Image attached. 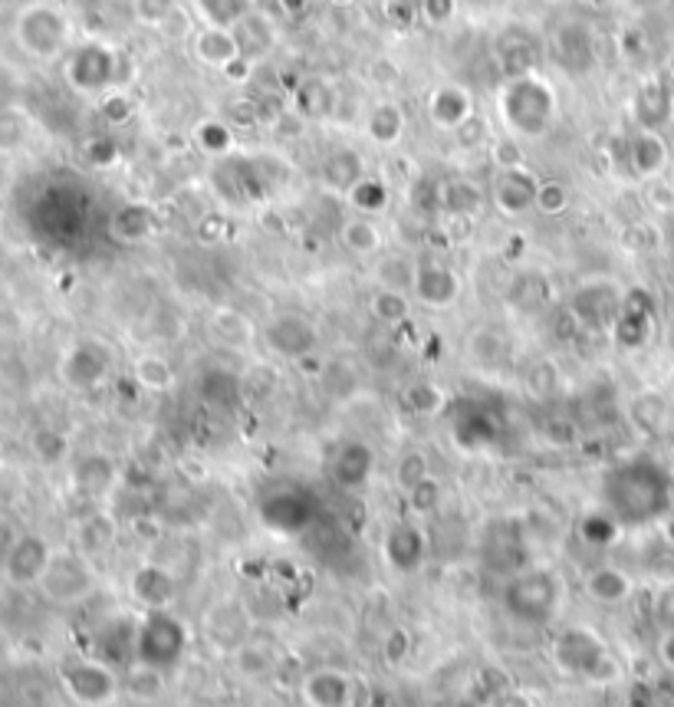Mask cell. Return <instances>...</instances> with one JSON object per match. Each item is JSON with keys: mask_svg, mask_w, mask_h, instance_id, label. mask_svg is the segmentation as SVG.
<instances>
[{"mask_svg": "<svg viewBox=\"0 0 674 707\" xmlns=\"http://www.w3.org/2000/svg\"><path fill=\"white\" fill-rule=\"evenodd\" d=\"M408 133V113L396 99H379L362 113V136L376 148H396Z\"/></svg>", "mask_w": 674, "mask_h": 707, "instance_id": "cell-25", "label": "cell"}, {"mask_svg": "<svg viewBox=\"0 0 674 707\" xmlns=\"http://www.w3.org/2000/svg\"><path fill=\"white\" fill-rule=\"evenodd\" d=\"M63 76L80 96H103L123 83V56L109 43H80L63 60Z\"/></svg>", "mask_w": 674, "mask_h": 707, "instance_id": "cell-4", "label": "cell"}, {"mask_svg": "<svg viewBox=\"0 0 674 707\" xmlns=\"http://www.w3.org/2000/svg\"><path fill=\"white\" fill-rule=\"evenodd\" d=\"M404 652H408V632H404V629H392L389 639H386V658H389V662H399Z\"/></svg>", "mask_w": 674, "mask_h": 707, "instance_id": "cell-51", "label": "cell"}, {"mask_svg": "<svg viewBox=\"0 0 674 707\" xmlns=\"http://www.w3.org/2000/svg\"><path fill=\"white\" fill-rule=\"evenodd\" d=\"M622 306H625V289L612 277L582 281L569 296V313H572L576 326H582L586 333L612 336V329L622 316Z\"/></svg>", "mask_w": 674, "mask_h": 707, "instance_id": "cell-6", "label": "cell"}, {"mask_svg": "<svg viewBox=\"0 0 674 707\" xmlns=\"http://www.w3.org/2000/svg\"><path fill=\"white\" fill-rule=\"evenodd\" d=\"M382 557H386V566L399 576L418 572L428 560V534L414 520H402V524L389 527V534L382 540Z\"/></svg>", "mask_w": 674, "mask_h": 707, "instance_id": "cell-19", "label": "cell"}, {"mask_svg": "<svg viewBox=\"0 0 674 707\" xmlns=\"http://www.w3.org/2000/svg\"><path fill=\"white\" fill-rule=\"evenodd\" d=\"M181 13V0H133V20L145 30H165Z\"/></svg>", "mask_w": 674, "mask_h": 707, "instance_id": "cell-41", "label": "cell"}, {"mask_svg": "<svg viewBox=\"0 0 674 707\" xmlns=\"http://www.w3.org/2000/svg\"><path fill=\"white\" fill-rule=\"evenodd\" d=\"M133 376L145 392H168V389H175V379H178L175 366L158 352L138 356L133 366Z\"/></svg>", "mask_w": 674, "mask_h": 707, "instance_id": "cell-36", "label": "cell"}, {"mask_svg": "<svg viewBox=\"0 0 674 707\" xmlns=\"http://www.w3.org/2000/svg\"><path fill=\"white\" fill-rule=\"evenodd\" d=\"M625 165L645 184L655 178H665V171L672 165V148H668V139L662 136V129L639 126L625 141Z\"/></svg>", "mask_w": 674, "mask_h": 707, "instance_id": "cell-17", "label": "cell"}, {"mask_svg": "<svg viewBox=\"0 0 674 707\" xmlns=\"http://www.w3.org/2000/svg\"><path fill=\"white\" fill-rule=\"evenodd\" d=\"M261 517L280 534H296L309 524V507L293 487H276L261 500Z\"/></svg>", "mask_w": 674, "mask_h": 707, "instance_id": "cell-27", "label": "cell"}, {"mask_svg": "<svg viewBox=\"0 0 674 707\" xmlns=\"http://www.w3.org/2000/svg\"><path fill=\"white\" fill-rule=\"evenodd\" d=\"M424 116L438 133H461L471 119H477V96L467 83L444 80L424 99Z\"/></svg>", "mask_w": 674, "mask_h": 707, "instance_id": "cell-12", "label": "cell"}, {"mask_svg": "<svg viewBox=\"0 0 674 707\" xmlns=\"http://www.w3.org/2000/svg\"><path fill=\"white\" fill-rule=\"evenodd\" d=\"M539 178L524 165V168H507V171H494L487 201L497 208L501 218H524L527 211H534L537 201Z\"/></svg>", "mask_w": 674, "mask_h": 707, "instance_id": "cell-14", "label": "cell"}, {"mask_svg": "<svg viewBox=\"0 0 674 707\" xmlns=\"http://www.w3.org/2000/svg\"><path fill=\"white\" fill-rule=\"evenodd\" d=\"M80 540L86 553H99V550L106 553L116 544V524L109 517H89L80 530Z\"/></svg>", "mask_w": 674, "mask_h": 707, "instance_id": "cell-45", "label": "cell"}, {"mask_svg": "<svg viewBox=\"0 0 674 707\" xmlns=\"http://www.w3.org/2000/svg\"><path fill=\"white\" fill-rule=\"evenodd\" d=\"M372 464H376V457H372V447H369V444H362V441H346V444L336 447V457H333L329 471H333V481H336L339 487L359 490V487L369 481Z\"/></svg>", "mask_w": 674, "mask_h": 707, "instance_id": "cell-31", "label": "cell"}, {"mask_svg": "<svg viewBox=\"0 0 674 707\" xmlns=\"http://www.w3.org/2000/svg\"><path fill=\"white\" fill-rule=\"evenodd\" d=\"M619 530H622V524H619L612 514H589V517H582V524H579V537H582L586 544H592V547L609 544Z\"/></svg>", "mask_w": 674, "mask_h": 707, "instance_id": "cell-48", "label": "cell"}, {"mask_svg": "<svg viewBox=\"0 0 674 707\" xmlns=\"http://www.w3.org/2000/svg\"><path fill=\"white\" fill-rule=\"evenodd\" d=\"M569 208H572V188L559 178H539L534 211H539L543 218H559Z\"/></svg>", "mask_w": 674, "mask_h": 707, "instance_id": "cell-39", "label": "cell"}, {"mask_svg": "<svg viewBox=\"0 0 674 707\" xmlns=\"http://www.w3.org/2000/svg\"><path fill=\"white\" fill-rule=\"evenodd\" d=\"M389 184L386 181H379V178H372V175H366L349 194H346V204L352 208V214H369V218H376V214H382L386 208H389Z\"/></svg>", "mask_w": 674, "mask_h": 707, "instance_id": "cell-38", "label": "cell"}, {"mask_svg": "<svg viewBox=\"0 0 674 707\" xmlns=\"http://www.w3.org/2000/svg\"><path fill=\"white\" fill-rule=\"evenodd\" d=\"M231 30H234L238 43H241V53L248 60H254V63L267 60L270 53L280 46V40H283V30H280L276 17L264 7H254V3L231 23Z\"/></svg>", "mask_w": 674, "mask_h": 707, "instance_id": "cell-18", "label": "cell"}, {"mask_svg": "<svg viewBox=\"0 0 674 707\" xmlns=\"http://www.w3.org/2000/svg\"><path fill=\"white\" fill-rule=\"evenodd\" d=\"M659 658H662L665 668H672L674 672V629L662 635V642H659Z\"/></svg>", "mask_w": 674, "mask_h": 707, "instance_id": "cell-53", "label": "cell"}, {"mask_svg": "<svg viewBox=\"0 0 674 707\" xmlns=\"http://www.w3.org/2000/svg\"><path fill=\"white\" fill-rule=\"evenodd\" d=\"M224 119L238 129V136H241V133H251V129H257V126H264V123H267L261 99H251V96H238V99H231V106H228V116H224Z\"/></svg>", "mask_w": 674, "mask_h": 707, "instance_id": "cell-42", "label": "cell"}, {"mask_svg": "<svg viewBox=\"0 0 674 707\" xmlns=\"http://www.w3.org/2000/svg\"><path fill=\"white\" fill-rule=\"evenodd\" d=\"M434 201L444 214L451 218H471L484 208L487 194L481 184H474L471 178H444L434 188Z\"/></svg>", "mask_w": 674, "mask_h": 707, "instance_id": "cell-32", "label": "cell"}, {"mask_svg": "<svg viewBox=\"0 0 674 707\" xmlns=\"http://www.w3.org/2000/svg\"><path fill=\"white\" fill-rule=\"evenodd\" d=\"M109 234L119 244H145L158 234V211L148 201H126L123 208H116L113 221H109Z\"/></svg>", "mask_w": 674, "mask_h": 707, "instance_id": "cell-29", "label": "cell"}, {"mask_svg": "<svg viewBox=\"0 0 674 707\" xmlns=\"http://www.w3.org/2000/svg\"><path fill=\"white\" fill-rule=\"evenodd\" d=\"M491 161H494V171H507V168H524L527 165V151H524V141L514 139V136H494L491 139Z\"/></svg>", "mask_w": 674, "mask_h": 707, "instance_id": "cell-46", "label": "cell"}, {"mask_svg": "<svg viewBox=\"0 0 674 707\" xmlns=\"http://www.w3.org/2000/svg\"><path fill=\"white\" fill-rule=\"evenodd\" d=\"M191 141L194 148L211 158V161H224L238 151V129L224 119V116H208V119H198L194 129H191Z\"/></svg>", "mask_w": 674, "mask_h": 707, "instance_id": "cell-33", "label": "cell"}, {"mask_svg": "<svg viewBox=\"0 0 674 707\" xmlns=\"http://www.w3.org/2000/svg\"><path fill=\"white\" fill-rule=\"evenodd\" d=\"M543 434H546V441L549 444H556V447H566V444H572L576 441V428L569 422H549V424H543Z\"/></svg>", "mask_w": 674, "mask_h": 707, "instance_id": "cell-50", "label": "cell"}, {"mask_svg": "<svg viewBox=\"0 0 674 707\" xmlns=\"http://www.w3.org/2000/svg\"><path fill=\"white\" fill-rule=\"evenodd\" d=\"M191 56H194L201 66L224 73V70L234 66L244 53H241V43H238V36H234L231 27H224V23H201V27L191 33Z\"/></svg>", "mask_w": 674, "mask_h": 707, "instance_id": "cell-20", "label": "cell"}, {"mask_svg": "<svg viewBox=\"0 0 674 707\" xmlns=\"http://www.w3.org/2000/svg\"><path fill=\"white\" fill-rule=\"evenodd\" d=\"M497 119L507 136L520 141H539L559 119V89L543 73H524L504 80L494 93Z\"/></svg>", "mask_w": 674, "mask_h": 707, "instance_id": "cell-2", "label": "cell"}, {"mask_svg": "<svg viewBox=\"0 0 674 707\" xmlns=\"http://www.w3.org/2000/svg\"><path fill=\"white\" fill-rule=\"evenodd\" d=\"M672 507V474L652 461H625L605 477V514H612L622 527L662 520Z\"/></svg>", "mask_w": 674, "mask_h": 707, "instance_id": "cell-1", "label": "cell"}, {"mask_svg": "<svg viewBox=\"0 0 674 707\" xmlns=\"http://www.w3.org/2000/svg\"><path fill=\"white\" fill-rule=\"evenodd\" d=\"M418 20L428 27H444L457 13V0H418Z\"/></svg>", "mask_w": 674, "mask_h": 707, "instance_id": "cell-49", "label": "cell"}, {"mask_svg": "<svg viewBox=\"0 0 674 707\" xmlns=\"http://www.w3.org/2000/svg\"><path fill=\"white\" fill-rule=\"evenodd\" d=\"M339 244L346 254L359 257V261H376L386 251V234L379 228L376 218L369 214H349L339 224Z\"/></svg>", "mask_w": 674, "mask_h": 707, "instance_id": "cell-30", "label": "cell"}, {"mask_svg": "<svg viewBox=\"0 0 674 707\" xmlns=\"http://www.w3.org/2000/svg\"><path fill=\"white\" fill-rule=\"evenodd\" d=\"M329 3H336V7H352V3H359V0H329Z\"/></svg>", "mask_w": 674, "mask_h": 707, "instance_id": "cell-55", "label": "cell"}, {"mask_svg": "<svg viewBox=\"0 0 674 707\" xmlns=\"http://www.w3.org/2000/svg\"><path fill=\"white\" fill-rule=\"evenodd\" d=\"M552 662L556 668H562L566 675H579V678H599L602 665L609 662V648L605 642L586 629V625H572L562 629L552 639Z\"/></svg>", "mask_w": 674, "mask_h": 707, "instance_id": "cell-10", "label": "cell"}, {"mask_svg": "<svg viewBox=\"0 0 674 707\" xmlns=\"http://www.w3.org/2000/svg\"><path fill=\"white\" fill-rule=\"evenodd\" d=\"M96 582H99V576H96V569H93L86 553L63 550V553H53V560H50L43 579L36 585L43 589V595L50 602L73 605V602H83L86 595H93Z\"/></svg>", "mask_w": 674, "mask_h": 707, "instance_id": "cell-8", "label": "cell"}, {"mask_svg": "<svg viewBox=\"0 0 674 707\" xmlns=\"http://www.w3.org/2000/svg\"><path fill=\"white\" fill-rule=\"evenodd\" d=\"M10 40L30 63H63L76 46V23L60 0H27L10 20Z\"/></svg>", "mask_w": 674, "mask_h": 707, "instance_id": "cell-3", "label": "cell"}, {"mask_svg": "<svg viewBox=\"0 0 674 707\" xmlns=\"http://www.w3.org/2000/svg\"><path fill=\"white\" fill-rule=\"evenodd\" d=\"M582 592L589 595V602L602 605V609H615V605H625L635 592V582L632 576L622 569V566H596L586 572L582 579Z\"/></svg>", "mask_w": 674, "mask_h": 707, "instance_id": "cell-26", "label": "cell"}, {"mask_svg": "<svg viewBox=\"0 0 674 707\" xmlns=\"http://www.w3.org/2000/svg\"><path fill=\"white\" fill-rule=\"evenodd\" d=\"M280 3V10L286 13V20H303V17H309V10H313V0H276Z\"/></svg>", "mask_w": 674, "mask_h": 707, "instance_id": "cell-52", "label": "cell"}, {"mask_svg": "<svg viewBox=\"0 0 674 707\" xmlns=\"http://www.w3.org/2000/svg\"><path fill=\"white\" fill-rule=\"evenodd\" d=\"M135 648H138V662L145 668H158L161 672V668L175 665L185 655V648H188V629L168 609H151V612H145V619L138 625Z\"/></svg>", "mask_w": 674, "mask_h": 707, "instance_id": "cell-7", "label": "cell"}, {"mask_svg": "<svg viewBox=\"0 0 674 707\" xmlns=\"http://www.w3.org/2000/svg\"><path fill=\"white\" fill-rule=\"evenodd\" d=\"M261 342L267 346L270 356L286 362H303L319 346V329L303 313H276L261 326Z\"/></svg>", "mask_w": 674, "mask_h": 707, "instance_id": "cell-9", "label": "cell"}, {"mask_svg": "<svg viewBox=\"0 0 674 707\" xmlns=\"http://www.w3.org/2000/svg\"><path fill=\"white\" fill-rule=\"evenodd\" d=\"M63 685L80 705L86 707L109 705L119 695V678L113 675V668L103 665V662H93V658H83V662L70 665L66 675H63Z\"/></svg>", "mask_w": 674, "mask_h": 707, "instance_id": "cell-16", "label": "cell"}, {"mask_svg": "<svg viewBox=\"0 0 674 707\" xmlns=\"http://www.w3.org/2000/svg\"><path fill=\"white\" fill-rule=\"evenodd\" d=\"M414 274H418V261L404 251H382L372 261V281L382 289H402L411 293L414 286Z\"/></svg>", "mask_w": 674, "mask_h": 707, "instance_id": "cell-34", "label": "cell"}, {"mask_svg": "<svg viewBox=\"0 0 674 707\" xmlns=\"http://www.w3.org/2000/svg\"><path fill=\"white\" fill-rule=\"evenodd\" d=\"M424 477H431L428 454L424 451H404L402 457H399V464H396V484H399V490L402 494L414 490Z\"/></svg>", "mask_w": 674, "mask_h": 707, "instance_id": "cell-44", "label": "cell"}, {"mask_svg": "<svg viewBox=\"0 0 674 707\" xmlns=\"http://www.w3.org/2000/svg\"><path fill=\"white\" fill-rule=\"evenodd\" d=\"M552 60L569 73H586L596 63V33L582 20H562L549 33Z\"/></svg>", "mask_w": 674, "mask_h": 707, "instance_id": "cell-15", "label": "cell"}, {"mask_svg": "<svg viewBox=\"0 0 674 707\" xmlns=\"http://www.w3.org/2000/svg\"><path fill=\"white\" fill-rule=\"evenodd\" d=\"M113 369V352L106 342L99 339H83V342H73L66 352H63V362H60V376L70 389H96L99 382H106Z\"/></svg>", "mask_w": 674, "mask_h": 707, "instance_id": "cell-13", "label": "cell"}, {"mask_svg": "<svg viewBox=\"0 0 674 707\" xmlns=\"http://www.w3.org/2000/svg\"><path fill=\"white\" fill-rule=\"evenodd\" d=\"M369 313L376 323L382 326H404L414 313V296L411 293H402V289H382L376 286L372 296H369Z\"/></svg>", "mask_w": 674, "mask_h": 707, "instance_id": "cell-35", "label": "cell"}, {"mask_svg": "<svg viewBox=\"0 0 674 707\" xmlns=\"http://www.w3.org/2000/svg\"><path fill=\"white\" fill-rule=\"evenodd\" d=\"M562 602V582L549 569H527L504 589V609L524 625H546Z\"/></svg>", "mask_w": 674, "mask_h": 707, "instance_id": "cell-5", "label": "cell"}, {"mask_svg": "<svg viewBox=\"0 0 674 707\" xmlns=\"http://www.w3.org/2000/svg\"><path fill=\"white\" fill-rule=\"evenodd\" d=\"M662 534H665V540L674 547V507L662 517Z\"/></svg>", "mask_w": 674, "mask_h": 707, "instance_id": "cell-54", "label": "cell"}, {"mask_svg": "<svg viewBox=\"0 0 674 707\" xmlns=\"http://www.w3.org/2000/svg\"><path fill=\"white\" fill-rule=\"evenodd\" d=\"M404 500H408V510H411L414 517H428V514H438V510H441L444 490H441L438 477L431 474V477H424L414 490H408Z\"/></svg>", "mask_w": 674, "mask_h": 707, "instance_id": "cell-43", "label": "cell"}, {"mask_svg": "<svg viewBox=\"0 0 674 707\" xmlns=\"http://www.w3.org/2000/svg\"><path fill=\"white\" fill-rule=\"evenodd\" d=\"M178 589H181V579L168 566L141 563L129 576V592H133V599L145 612L171 609V602L178 599Z\"/></svg>", "mask_w": 674, "mask_h": 707, "instance_id": "cell-21", "label": "cell"}, {"mask_svg": "<svg viewBox=\"0 0 674 707\" xmlns=\"http://www.w3.org/2000/svg\"><path fill=\"white\" fill-rule=\"evenodd\" d=\"M402 405L418 419H434L447 409V392L438 382H414L402 392Z\"/></svg>", "mask_w": 674, "mask_h": 707, "instance_id": "cell-37", "label": "cell"}, {"mask_svg": "<svg viewBox=\"0 0 674 707\" xmlns=\"http://www.w3.org/2000/svg\"><path fill=\"white\" fill-rule=\"evenodd\" d=\"M208 336L224 349H251L261 339V326L238 306H214L208 313Z\"/></svg>", "mask_w": 674, "mask_h": 707, "instance_id": "cell-24", "label": "cell"}, {"mask_svg": "<svg viewBox=\"0 0 674 707\" xmlns=\"http://www.w3.org/2000/svg\"><path fill=\"white\" fill-rule=\"evenodd\" d=\"M99 119L113 129H123L135 119V99L126 86H113L99 96Z\"/></svg>", "mask_w": 674, "mask_h": 707, "instance_id": "cell-40", "label": "cell"}, {"mask_svg": "<svg viewBox=\"0 0 674 707\" xmlns=\"http://www.w3.org/2000/svg\"><path fill=\"white\" fill-rule=\"evenodd\" d=\"M53 560V550L43 537H20L10 544L7 560H3V572L13 585H36L46 572V566Z\"/></svg>", "mask_w": 674, "mask_h": 707, "instance_id": "cell-22", "label": "cell"}, {"mask_svg": "<svg viewBox=\"0 0 674 707\" xmlns=\"http://www.w3.org/2000/svg\"><path fill=\"white\" fill-rule=\"evenodd\" d=\"M369 175V168H366V158H362V151L359 148H352V145H339V148H333L329 155H326V161H323V171H319V178H323V184L329 188V191H336V194H349L362 178Z\"/></svg>", "mask_w": 674, "mask_h": 707, "instance_id": "cell-28", "label": "cell"}, {"mask_svg": "<svg viewBox=\"0 0 674 707\" xmlns=\"http://www.w3.org/2000/svg\"><path fill=\"white\" fill-rule=\"evenodd\" d=\"M556 389H559V366L552 359H537L527 369V392L534 399H549L556 395Z\"/></svg>", "mask_w": 674, "mask_h": 707, "instance_id": "cell-47", "label": "cell"}, {"mask_svg": "<svg viewBox=\"0 0 674 707\" xmlns=\"http://www.w3.org/2000/svg\"><path fill=\"white\" fill-rule=\"evenodd\" d=\"M352 678L339 668H316L299 682L303 707H352Z\"/></svg>", "mask_w": 674, "mask_h": 707, "instance_id": "cell-23", "label": "cell"}, {"mask_svg": "<svg viewBox=\"0 0 674 707\" xmlns=\"http://www.w3.org/2000/svg\"><path fill=\"white\" fill-rule=\"evenodd\" d=\"M414 306L431 309V313H447L461 303L464 296V281L461 274L438 261V257H421L418 261V274H414V286H411Z\"/></svg>", "mask_w": 674, "mask_h": 707, "instance_id": "cell-11", "label": "cell"}, {"mask_svg": "<svg viewBox=\"0 0 674 707\" xmlns=\"http://www.w3.org/2000/svg\"><path fill=\"white\" fill-rule=\"evenodd\" d=\"M672 494H674V474H672Z\"/></svg>", "mask_w": 674, "mask_h": 707, "instance_id": "cell-56", "label": "cell"}]
</instances>
